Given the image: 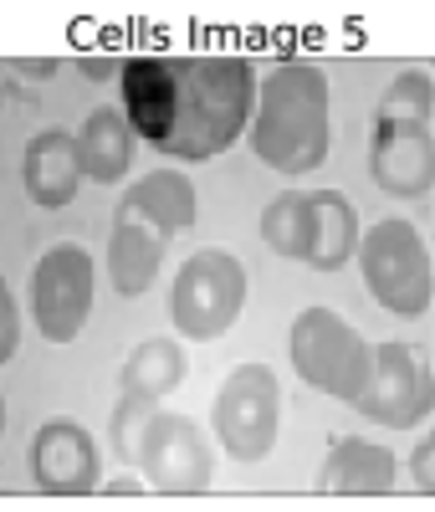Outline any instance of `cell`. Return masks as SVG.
Wrapping results in <instances>:
<instances>
[{"mask_svg":"<svg viewBox=\"0 0 435 512\" xmlns=\"http://www.w3.org/2000/svg\"><path fill=\"white\" fill-rule=\"evenodd\" d=\"M180 62V108L164 154L215 159L226 154L256 113V72L246 57H174Z\"/></svg>","mask_w":435,"mask_h":512,"instance_id":"cell-1","label":"cell"},{"mask_svg":"<svg viewBox=\"0 0 435 512\" xmlns=\"http://www.w3.org/2000/svg\"><path fill=\"white\" fill-rule=\"evenodd\" d=\"M251 149L277 175H308L328 154V77L313 62H282L256 88Z\"/></svg>","mask_w":435,"mask_h":512,"instance_id":"cell-2","label":"cell"},{"mask_svg":"<svg viewBox=\"0 0 435 512\" xmlns=\"http://www.w3.org/2000/svg\"><path fill=\"white\" fill-rule=\"evenodd\" d=\"M369 175L384 195L420 200L435 185V77L400 72L374 118Z\"/></svg>","mask_w":435,"mask_h":512,"instance_id":"cell-3","label":"cell"},{"mask_svg":"<svg viewBox=\"0 0 435 512\" xmlns=\"http://www.w3.org/2000/svg\"><path fill=\"white\" fill-rule=\"evenodd\" d=\"M359 267L364 282L374 292V303L400 313V318H420L435 303V267L430 251L420 241V231L410 221H379L364 241H359Z\"/></svg>","mask_w":435,"mask_h":512,"instance_id":"cell-4","label":"cell"},{"mask_svg":"<svg viewBox=\"0 0 435 512\" xmlns=\"http://www.w3.org/2000/svg\"><path fill=\"white\" fill-rule=\"evenodd\" d=\"M287 349H292L297 374L308 379L313 390L354 405V395L369 379V354H374L354 323H343L333 308H308V313H297Z\"/></svg>","mask_w":435,"mask_h":512,"instance_id":"cell-5","label":"cell"},{"mask_svg":"<svg viewBox=\"0 0 435 512\" xmlns=\"http://www.w3.org/2000/svg\"><path fill=\"white\" fill-rule=\"evenodd\" d=\"M246 303V272L231 251L210 246V251H195L190 262L174 277V292H169V318L180 328V338H221L236 313Z\"/></svg>","mask_w":435,"mask_h":512,"instance_id":"cell-6","label":"cell"},{"mask_svg":"<svg viewBox=\"0 0 435 512\" xmlns=\"http://www.w3.org/2000/svg\"><path fill=\"white\" fill-rule=\"evenodd\" d=\"M277 374L267 364H236L215 390V436L231 461H261L277 441Z\"/></svg>","mask_w":435,"mask_h":512,"instance_id":"cell-7","label":"cell"},{"mask_svg":"<svg viewBox=\"0 0 435 512\" xmlns=\"http://www.w3.org/2000/svg\"><path fill=\"white\" fill-rule=\"evenodd\" d=\"M31 308L52 344H72L93 313V256L77 241H57L31 272Z\"/></svg>","mask_w":435,"mask_h":512,"instance_id":"cell-8","label":"cell"},{"mask_svg":"<svg viewBox=\"0 0 435 512\" xmlns=\"http://www.w3.org/2000/svg\"><path fill=\"white\" fill-rule=\"evenodd\" d=\"M354 405L364 410V420L379 425H415L430 415L435 405V384H430V364L415 359L410 344H379L369 354V379L354 395Z\"/></svg>","mask_w":435,"mask_h":512,"instance_id":"cell-9","label":"cell"},{"mask_svg":"<svg viewBox=\"0 0 435 512\" xmlns=\"http://www.w3.org/2000/svg\"><path fill=\"white\" fill-rule=\"evenodd\" d=\"M139 472L164 497H195L210 487V446L185 415L154 410L149 431L139 441Z\"/></svg>","mask_w":435,"mask_h":512,"instance_id":"cell-10","label":"cell"},{"mask_svg":"<svg viewBox=\"0 0 435 512\" xmlns=\"http://www.w3.org/2000/svg\"><path fill=\"white\" fill-rule=\"evenodd\" d=\"M98 441L77 420H47L31 436V477L47 497H87L98 492Z\"/></svg>","mask_w":435,"mask_h":512,"instance_id":"cell-11","label":"cell"},{"mask_svg":"<svg viewBox=\"0 0 435 512\" xmlns=\"http://www.w3.org/2000/svg\"><path fill=\"white\" fill-rule=\"evenodd\" d=\"M118 88H123L128 128H134L139 139H149L154 149H164L169 128H174V108H180V62L139 52L118 67Z\"/></svg>","mask_w":435,"mask_h":512,"instance_id":"cell-12","label":"cell"},{"mask_svg":"<svg viewBox=\"0 0 435 512\" xmlns=\"http://www.w3.org/2000/svg\"><path fill=\"white\" fill-rule=\"evenodd\" d=\"M164 246H169V231L159 221H149L134 200L118 205L113 216V236H108V277L123 297H139L149 292L159 262H164Z\"/></svg>","mask_w":435,"mask_h":512,"instance_id":"cell-13","label":"cell"},{"mask_svg":"<svg viewBox=\"0 0 435 512\" xmlns=\"http://www.w3.org/2000/svg\"><path fill=\"white\" fill-rule=\"evenodd\" d=\"M82 180H87L82 175V149H77L72 134H62V128H41V134H31V144L21 154V185H26V195L41 210L72 205Z\"/></svg>","mask_w":435,"mask_h":512,"instance_id":"cell-14","label":"cell"},{"mask_svg":"<svg viewBox=\"0 0 435 512\" xmlns=\"http://www.w3.org/2000/svg\"><path fill=\"white\" fill-rule=\"evenodd\" d=\"M359 251V210L338 190L308 195V241H302V262L318 272H338L348 256Z\"/></svg>","mask_w":435,"mask_h":512,"instance_id":"cell-15","label":"cell"},{"mask_svg":"<svg viewBox=\"0 0 435 512\" xmlns=\"http://www.w3.org/2000/svg\"><path fill=\"white\" fill-rule=\"evenodd\" d=\"M389 487H395V456L374 441H338L318 477V492L328 497H384Z\"/></svg>","mask_w":435,"mask_h":512,"instance_id":"cell-16","label":"cell"},{"mask_svg":"<svg viewBox=\"0 0 435 512\" xmlns=\"http://www.w3.org/2000/svg\"><path fill=\"white\" fill-rule=\"evenodd\" d=\"M77 149H82V175L93 185H118L128 175V159H134V128H128L123 108H98L87 113L82 134H77Z\"/></svg>","mask_w":435,"mask_h":512,"instance_id":"cell-17","label":"cell"},{"mask_svg":"<svg viewBox=\"0 0 435 512\" xmlns=\"http://www.w3.org/2000/svg\"><path fill=\"white\" fill-rule=\"evenodd\" d=\"M190 374V359L174 338H144V344L123 359V390L128 395H149L164 400L169 390H180Z\"/></svg>","mask_w":435,"mask_h":512,"instance_id":"cell-18","label":"cell"},{"mask_svg":"<svg viewBox=\"0 0 435 512\" xmlns=\"http://www.w3.org/2000/svg\"><path fill=\"white\" fill-rule=\"evenodd\" d=\"M123 200H134L149 221H159L169 236H180L195 226V185L180 175V169H149V175L128 190Z\"/></svg>","mask_w":435,"mask_h":512,"instance_id":"cell-19","label":"cell"},{"mask_svg":"<svg viewBox=\"0 0 435 512\" xmlns=\"http://www.w3.org/2000/svg\"><path fill=\"white\" fill-rule=\"evenodd\" d=\"M261 241H267L277 256L302 262V241H308V195L287 190V195H277L267 210H261Z\"/></svg>","mask_w":435,"mask_h":512,"instance_id":"cell-20","label":"cell"},{"mask_svg":"<svg viewBox=\"0 0 435 512\" xmlns=\"http://www.w3.org/2000/svg\"><path fill=\"white\" fill-rule=\"evenodd\" d=\"M149 420H154V400L123 390V400H118V410H113V451H118L123 461H139V441H144V431H149Z\"/></svg>","mask_w":435,"mask_h":512,"instance_id":"cell-21","label":"cell"},{"mask_svg":"<svg viewBox=\"0 0 435 512\" xmlns=\"http://www.w3.org/2000/svg\"><path fill=\"white\" fill-rule=\"evenodd\" d=\"M16 344H21V323H16V297H11V287L0 282V359H16Z\"/></svg>","mask_w":435,"mask_h":512,"instance_id":"cell-22","label":"cell"},{"mask_svg":"<svg viewBox=\"0 0 435 512\" xmlns=\"http://www.w3.org/2000/svg\"><path fill=\"white\" fill-rule=\"evenodd\" d=\"M415 487H420L425 497L435 492V441H430V436L415 446Z\"/></svg>","mask_w":435,"mask_h":512,"instance_id":"cell-23","label":"cell"},{"mask_svg":"<svg viewBox=\"0 0 435 512\" xmlns=\"http://www.w3.org/2000/svg\"><path fill=\"white\" fill-rule=\"evenodd\" d=\"M11 72H26V77H52V72H57V62H41V57H21V62H11Z\"/></svg>","mask_w":435,"mask_h":512,"instance_id":"cell-24","label":"cell"},{"mask_svg":"<svg viewBox=\"0 0 435 512\" xmlns=\"http://www.w3.org/2000/svg\"><path fill=\"white\" fill-rule=\"evenodd\" d=\"M103 492L108 497H134L139 492V477H113V482H103Z\"/></svg>","mask_w":435,"mask_h":512,"instance_id":"cell-25","label":"cell"},{"mask_svg":"<svg viewBox=\"0 0 435 512\" xmlns=\"http://www.w3.org/2000/svg\"><path fill=\"white\" fill-rule=\"evenodd\" d=\"M82 72H87V77H98V82H103V77L113 72V57H82Z\"/></svg>","mask_w":435,"mask_h":512,"instance_id":"cell-26","label":"cell"}]
</instances>
